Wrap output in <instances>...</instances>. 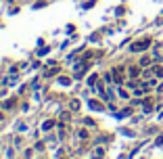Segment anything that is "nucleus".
Instances as JSON below:
<instances>
[{
  "mask_svg": "<svg viewBox=\"0 0 163 159\" xmlns=\"http://www.w3.org/2000/svg\"><path fill=\"white\" fill-rule=\"evenodd\" d=\"M151 46V38H144V40H140V42H134L132 46H130V50L132 52H142V50H146Z\"/></svg>",
  "mask_w": 163,
  "mask_h": 159,
  "instance_id": "obj_1",
  "label": "nucleus"
},
{
  "mask_svg": "<svg viewBox=\"0 0 163 159\" xmlns=\"http://www.w3.org/2000/svg\"><path fill=\"white\" fill-rule=\"evenodd\" d=\"M88 105H90L94 111H100V109H103V103H98V101H88Z\"/></svg>",
  "mask_w": 163,
  "mask_h": 159,
  "instance_id": "obj_2",
  "label": "nucleus"
},
{
  "mask_svg": "<svg viewBox=\"0 0 163 159\" xmlns=\"http://www.w3.org/2000/svg\"><path fill=\"white\" fill-rule=\"evenodd\" d=\"M153 76H157V78H163V67H153Z\"/></svg>",
  "mask_w": 163,
  "mask_h": 159,
  "instance_id": "obj_3",
  "label": "nucleus"
},
{
  "mask_svg": "<svg viewBox=\"0 0 163 159\" xmlns=\"http://www.w3.org/2000/svg\"><path fill=\"white\" fill-rule=\"evenodd\" d=\"M138 73H140V69H138V67H130V76H132V78H136Z\"/></svg>",
  "mask_w": 163,
  "mask_h": 159,
  "instance_id": "obj_4",
  "label": "nucleus"
},
{
  "mask_svg": "<svg viewBox=\"0 0 163 159\" xmlns=\"http://www.w3.org/2000/svg\"><path fill=\"white\" fill-rule=\"evenodd\" d=\"M59 84H63V86H67V84H71V80H69V78H65V76H63V78H59Z\"/></svg>",
  "mask_w": 163,
  "mask_h": 159,
  "instance_id": "obj_5",
  "label": "nucleus"
},
{
  "mask_svg": "<svg viewBox=\"0 0 163 159\" xmlns=\"http://www.w3.org/2000/svg\"><path fill=\"white\" fill-rule=\"evenodd\" d=\"M52 126H54V121H52V119H48V121H46V123H44V130H50V128H52Z\"/></svg>",
  "mask_w": 163,
  "mask_h": 159,
  "instance_id": "obj_6",
  "label": "nucleus"
},
{
  "mask_svg": "<svg viewBox=\"0 0 163 159\" xmlns=\"http://www.w3.org/2000/svg\"><path fill=\"white\" fill-rule=\"evenodd\" d=\"M71 109L78 111V109H80V103H78V101H71Z\"/></svg>",
  "mask_w": 163,
  "mask_h": 159,
  "instance_id": "obj_7",
  "label": "nucleus"
},
{
  "mask_svg": "<svg viewBox=\"0 0 163 159\" xmlns=\"http://www.w3.org/2000/svg\"><path fill=\"white\" fill-rule=\"evenodd\" d=\"M6 107H8V109L15 107V98H8V101H6Z\"/></svg>",
  "mask_w": 163,
  "mask_h": 159,
  "instance_id": "obj_8",
  "label": "nucleus"
},
{
  "mask_svg": "<svg viewBox=\"0 0 163 159\" xmlns=\"http://www.w3.org/2000/svg\"><path fill=\"white\" fill-rule=\"evenodd\" d=\"M84 123H86V126H94V119H90V117H86V119H84Z\"/></svg>",
  "mask_w": 163,
  "mask_h": 159,
  "instance_id": "obj_9",
  "label": "nucleus"
},
{
  "mask_svg": "<svg viewBox=\"0 0 163 159\" xmlns=\"http://www.w3.org/2000/svg\"><path fill=\"white\" fill-rule=\"evenodd\" d=\"M96 80H98L96 76H90V80H88V84H96Z\"/></svg>",
  "mask_w": 163,
  "mask_h": 159,
  "instance_id": "obj_10",
  "label": "nucleus"
},
{
  "mask_svg": "<svg viewBox=\"0 0 163 159\" xmlns=\"http://www.w3.org/2000/svg\"><path fill=\"white\" fill-rule=\"evenodd\" d=\"M157 90H159V92H163V84H159V88H157Z\"/></svg>",
  "mask_w": 163,
  "mask_h": 159,
  "instance_id": "obj_11",
  "label": "nucleus"
}]
</instances>
